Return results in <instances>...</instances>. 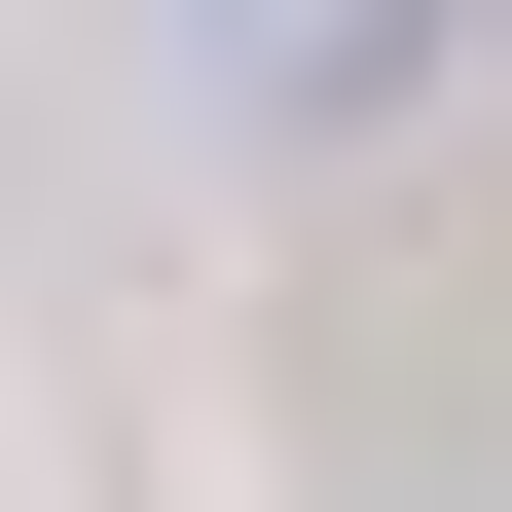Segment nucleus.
<instances>
[{
    "label": "nucleus",
    "mask_w": 512,
    "mask_h": 512,
    "mask_svg": "<svg viewBox=\"0 0 512 512\" xmlns=\"http://www.w3.org/2000/svg\"><path fill=\"white\" fill-rule=\"evenodd\" d=\"M439 37H476V0H183V110H220V147H366Z\"/></svg>",
    "instance_id": "nucleus-1"
}]
</instances>
